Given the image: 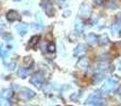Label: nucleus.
Here are the masks:
<instances>
[{
    "instance_id": "obj_1",
    "label": "nucleus",
    "mask_w": 121,
    "mask_h": 106,
    "mask_svg": "<svg viewBox=\"0 0 121 106\" xmlns=\"http://www.w3.org/2000/svg\"><path fill=\"white\" fill-rule=\"evenodd\" d=\"M117 83H118V79H116V77H111V79H108L105 82V84L103 85L101 91H102L103 93H108V92H111L112 90L115 88Z\"/></svg>"
},
{
    "instance_id": "obj_2",
    "label": "nucleus",
    "mask_w": 121,
    "mask_h": 106,
    "mask_svg": "<svg viewBox=\"0 0 121 106\" xmlns=\"http://www.w3.org/2000/svg\"><path fill=\"white\" fill-rule=\"evenodd\" d=\"M40 5H42V8L45 10L46 14L48 15L49 17H52L53 15H54V8H53V5L50 0H43Z\"/></svg>"
},
{
    "instance_id": "obj_3",
    "label": "nucleus",
    "mask_w": 121,
    "mask_h": 106,
    "mask_svg": "<svg viewBox=\"0 0 121 106\" xmlns=\"http://www.w3.org/2000/svg\"><path fill=\"white\" fill-rule=\"evenodd\" d=\"M87 104H91V105H95V106H98V105H101L103 103V100L101 98V96L99 93H94L87 99L86 101Z\"/></svg>"
},
{
    "instance_id": "obj_4",
    "label": "nucleus",
    "mask_w": 121,
    "mask_h": 106,
    "mask_svg": "<svg viewBox=\"0 0 121 106\" xmlns=\"http://www.w3.org/2000/svg\"><path fill=\"white\" fill-rule=\"evenodd\" d=\"M30 82H31L34 86H36V87H40V86L43 85V83H44V76H43V74L39 72L35 73V74L32 75Z\"/></svg>"
},
{
    "instance_id": "obj_5",
    "label": "nucleus",
    "mask_w": 121,
    "mask_h": 106,
    "mask_svg": "<svg viewBox=\"0 0 121 106\" xmlns=\"http://www.w3.org/2000/svg\"><path fill=\"white\" fill-rule=\"evenodd\" d=\"M19 97H20V99H22V100H29V99L35 97V92H34L33 90L29 89V88H22L20 93H19Z\"/></svg>"
},
{
    "instance_id": "obj_6",
    "label": "nucleus",
    "mask_w": 121,
    "mask_h": 106,
    "mask_svg": "<svg viewBox=\"0 0 121 106\" xmlns=\"http://www.w3.org/2000/svg\"><path fill=\"white\" fill-rule=\"evenodd\" d=\"M90 13H91V8L88 4H82L81 8H80V16L83 17V18H88L90 16Z\"/></svg>"
},
{
    "instance_id": "obj_7",
    "label": "nucleus",
    "mask_w": 121,
    "mask_h": 106,
    "mask_svg": "<svg viewBox=\"0 0 121 106\" xmlns=\"http://www.w3.org/2000/svg\"><path fill=\"white\" fill-rule=\"evenodd\" d=\"M6 19L9 21H16V20H19L20 19V15L14 10H11L8 12L6 14Z\"/></svg>"
},
{
    "instance_id": "obj_8",
    "label": "nucleus",
    "mask_w": 121,
    "mask_h": 106,
    "mask_svg": "<svg viewBox=\"0 0 121 106\" xmlns=\"http://www.w3.org/2000/svg\"><path fill=\"white\" fill-rule=\"evenodd\" d=\"M86 52V47L84 45H79L77 48L73 50V55L74 56H82Z\"/></svg>"
},
{
    "instance_id": "obj_9",
    "label": "nucleus",
    "mask_w": 121,
    "mask_h": 106,
    "mask_svg": "<svg viewBox=\"0 0 121 106\" xmlns=\"http://www.w3.org/2000/svg\"><path fill=\"white\" fill-rule=\"evenodd\" d=\"M86 42H87L89 45L94 46V45H96L97 42H98V36H97L96 34H94V33L88 34V35L86 36Z\"/></svg>"
},
{
    "instance_id": "obj_10",
    "label": "nucleus",
    "mask_w": 121,
    "mask_h": 106,
    "mask_svg": "<svg viewBox=\"0 0 121 106\" xmlns=\"http://www.w3.org/2000/svg\"><path fill=\"white\" fill-rule=\"evenodd\" d=\"M16 29H17V31H18L19 35L23 36V35H26L28 32V25H26V23H19L16 27Z\"/></svg>"
},
{
    "instance_id": "obj_11",
    "label": "nucleus",
    "mask_w": 121,
    "mask_h": 106,
    "mask_svg": "<svg viewBox=\"0 0 121 106\" xmlns=\"http://www.w3.org/2000/svg\"><path fill=\"white\" fill-rule=\"evenodd\" d=\"M88 66H89V62H88L87 58H81V59L79 60V63H78V68L80 69H83V70H86V69L88 68Z\"/></svg>"
},
{
    "instance_id": "obj_12",
    "label": "nucleus",
    "mask_w": 121,
    "mask_h": 106,
    "mask_svg": "<svg viewBox=\"0 0 121 106\" xmlns=\"http://www.w3.org/2000/svg\"><path fill=\"white\" fill-rule=\"evenodd\" d=\"M108 42H109V39L106 34H102V35H100L98 37V44L100 46H105V45L108 44Z\"/></svg>"
},
{
    "instance_id": "obj_13",
    "label": "nucleus",
    "mask_w": 121,
    "mask_h": 106,
    "mask_svg": "<svg viewBox=\"0 0 121 106\" xmlns=\"http://www.w3.org/2000/svg\"><path fill=\"white\" fill-rule=\"evenodd\" d=\"M75 30L78 32H82L84 30V22L81 20V19H77L75 20Z\"/></svg>"
},
{
    "instance_id": "obj_14",
    "label": "nucleus",
    "mask_w": 121,
    "mask_h": 106,
    "mask_svg": "<svg viewBox=\"0 0 121 106\" xmlns=\"http://www.w3.org/2000/svg\"><path fill=\"white\" fill-rule=\"evenodd\" d=\"M120 31H121V25L120 23H115V25L112 27V32L115 35H120Z\"/></svg>"
},
{
    "instance_id": "obj_15",
    "label": "nucleus",
    "mask_w": 121,
    "mask_h": 106,
    "mask_svg": "<svg viewBox=\"0 0 121 106\" xmlns=\"http://www.w3.org/2000/svg\"><path fill=\"white\" fill-rule=\"evenodd\" d=\"M39 42V36L38 35H35L33 36V37L30 39V42H29V47H31V48H34V47L36 46V44Z\"/></svg>"
},
{
    "instance_id": "obj_16",
    "label": "nucleus",
    "mask_w": 121,
    "mask_h": 106,
    "mask_svg": "<svg viewBox=\"0 0 121 106\" xmlns=\"http://www.w3.org/2000/svg\"><path fill=\"white\" fill-rule=\"evenodd\" d=\"M17 73H18L19 77H21V79H25V77L28 76V70L26 68H19Z\"/></svg>"
},
{
    "instance_id": "obj_17",
    "label": "nucleus",
    "mask_w": 121,
    "mask_h": 106,
    "mask_svg": "<svg viewBox=\"0 0 121 106\" xmlns=\"http://www.w3.org/2000/svg\"><path fill=\"white\" fill-rule=\"evenodd\" d=\"M12 96H13V90L12 89H5V90H3L2 97H3L4 99H10Z\"/></svg>"
},
{
    "instance_id": "obj_18",
    "label": "nucleus",
    "mask_w": 121,
    "mask_h": 106,
    "mask_svg": "<svg viewBox=\"0 0 121 106\" xmlns=\"http://www.w3.org/2000/svg\"><path fill=\"white\" fill-rule=\"evenodd\" d=\"M32 63H33V59H32V57H30V56H27V57H25V59H23V65H25V67H30L32 65Z\"/></svg>"
},
{
    "instance_id": "obj_19",
    "label": "nucleus",
    "mask_w": 121,
    "mask_h": 106,
    "mask_svg": "<svg viewBox=\"0 0 121 106\" xmlns=\"http://www.w3.org/2000/svg\"><path fill=\"white\" fill-rule=\"evenodd\" d=\"M47 50H48L49 52H54V51H55V45L53 44V42H50V44H48Z\"/></svg>"
},
{
    "instance_id": "obj_20",
    "label": "nucleus",
    "mask_w": 121,
    "mask_h": 106,
    "mask_svg": "<svg viewBox=\"0 0 121 106\" xmlns=\"http://www.w3.org/2000/svg\"><path fill=\"white\" fill-rule=\"evenodd\" d=\"M8 54H9V51L6 50V49H3V48L0 49V56H1V57H5Z\"/></svg>"
},
{
    "instance_id": "obj_21",
    "label": "nucleus",
    "mask_w": 121,
    "mask_h": 106,
    "mask_svg": "<svg viewBox=\"0 0 121 106\" xmlns=\"http://www.w3.org/2000/svg\"><path fill=\"white\" fill-rule=\"evenodd\" d=\"M0 106H10V104L6 101V99L2 98V99H0Z\"/></svg>"
},
{
    "instance_id": "obj_22",
    "label": "nucleus",
    "mask_w": 121,
    "mask_h": 106,
    "mask_svg": "<svg viewBox=\"0 0 121 106\" xmlns=\"http://www.w3.org/2000/svg\"><path fill=\"white\" fill-rule=\"evenodd\" d=\"M103 2H104V0H95V3L99 4V5H100V4H102Z\"/></svg>"
},
{
    "instance_id": "obj_23",
    "label": "nucleus",
    "mask_w": 121,
    "mask_h": 106,
    "mask_svg": "<svg viewBox=\"0 0 121 106\" xmlns=\"http://www.w3.org/2000/svg\"><path fill=\"white\" fill-rule=\"evenodd\" d=\"M117 71L118 72H120L121 73V62L118 64V67H117Z\"/></svg>"
},
{
    "instance_id": "obj_24",
    "label": "nucleus",
    "mask_w": 121,
    "mask_h": 106,
    "mask_svg": "<svg viewBox=\"0 0 121 106\" xmlns=\"http://www.w3.org/2000/svg\"><path fill=\"white\" fill-rule=\"evenodd\" d=\"M117 17H118V19H119V20L121 21V13H119V14H118V16H117Z\"/></svg>"
},
{
    "instance_id": "obj_25",
    "label": "nucleus",
    "mask_w": 121,
    "mask_h": 106,
    "mask_svg": "<svg viewBox=\"0 0 121 106\" xmlns=\"http://www.w3.org/2000/svg\"><path fill=\"white\" fill-rule=\"evenodd\" d=\"M118 92H119V93L121 94V86H120V88H119V90H118Z\"/></svg>"
},
{
    "instance_id": "obj_26",
    "label": "nucleus",
    "mask_w": 121,
    "mask_h": 106,
    "mask_svg": "<svg viewBox=\"0 0 121 106\" xmlns=\"http://www.w3.org/2000/svg\"><path fill=\"white\" fill-rule=\"evenodd\" d=\"M15 1H20V0H15Z\"/></svg>"
},
{
    "instance_id": "obj_27",
    "label": "nucleus",
    "mask_w": 121,
    "mask_h": 106,
    "mask_svg": "<svg viewBox=\"0 0 121 106\" xmlns=\"http://www.w3.org/2000/svg\"><path fill=\"white\" fill-rule=\"evenodd\" d=\"M67 106H72V105H67Z\"/></svg>"
},
{
    "instance_id": "obj_28",
    "label": "nucleus",
    "mask_w": 121,
    "mask_h": 106,
    "mask_svg": "<svg viewBox=\"0 0 121 106\" xmlns=\"http://www.w3.org/2000/svg\"><path fill=\"white\" fill-rule=\"evenodd\" d=\"M120 45H121V42H120Z\"/></svg>"
}]
</instances>
